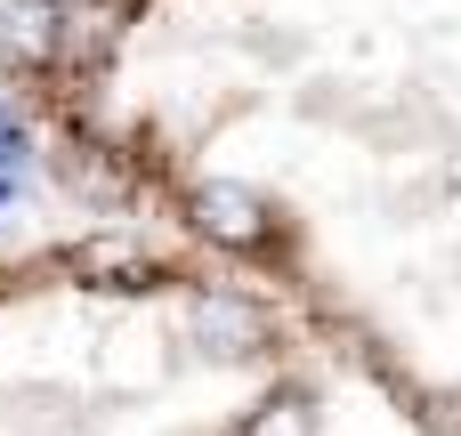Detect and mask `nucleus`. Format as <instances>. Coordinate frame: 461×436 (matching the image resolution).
<instances>
[{"instance_id":"nucleus-5","label":"nucleus","mask_w":461,"mask_h":436,"mask_svg":"<svg viewBox=\"0 0 461 436\" xmlns=\"http://www.w3.org/2000/svg\"><path fill=\"white\" fill-rule=\"evenodd\" d=\"M0 210H16V170H0Z\"/></svg>"},{"instance_id":"nucleus-4","label":"nucleus","mask_w":461,"mask_h":436,"mask_svg":"<svg viewBox=\"0 0 461 436\" xmlns=\"http://www.w3.org/2000/svg\"><path fill=\"white\" fill-rule=\"evenodd\" d=\"M32 162V138H24V113L0 97V170H24Z\"/></svg>"},{"instance_id":"nucleus-2","label":"nucleus","mask_w":461,"mask_h":436,"mask_svg":"<svg viewBox=\"0 0 461 436\" xmlns=\"http://www.w3.org/2000/svg\"><path fill=\"white\" fill-rule=\"evenodd\" d=\"M194 332H203V348L227 356V364H243V356L267 348V324H259V307H243V299H194Z\"/></svg>"},{"instance_id":"nucleus-3","label":"nucleus","mask_w":461,"mask_h":436,"mask_svg":"<svg viewBox=\"0 0 461 436\" xmlns=\"http://www.w3.org/2000/svg\"><path fill=\"white\" fill-rule=\"evenodd\" d=\"M243 436H316V413H308V396H267Z\"/></svg>"},{"instance_id":"nucleus-1","label":"nucleus","mask_w":461,"mask_h":436,"mask_svg":"<svg viewBox=\"0 0 461 436\" xmlns=\"http://www.w3.org/2000/svg\"><path fill=\"white\" fill-rule=\"evenodd\" d=\"M57 267L81 275V283H105V291H138V283L154 275V251H146L138 235H89V243H73Z\"/></svg>"}]
</instances>
